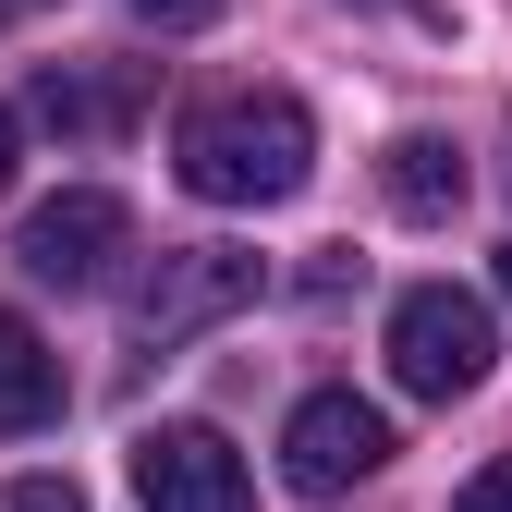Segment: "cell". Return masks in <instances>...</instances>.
<instances>
[{
    "instance_id": "1",
    "label": "cell",
    "mask_w": 512,
    "mask_h": 512,
    "mask_svg": "<svg viewBox=\"0 0 512 512\" xmlns=\"http://www.w3.org/2000/svg\"><path fill=\"white\" fill-rule=\"evenodd\" d=\"M171 159H183V196H208V208H281L317 171V122L293 86H232L208 110H183Z\"/></svg>"
},
{
    "instance_id": "2",
    "label": "cell",
    "mask_w": 512,
    "mask_h": 512,
    "mask_svg": "<svg viewBox=\"0 0 512 512\" xmlns=\"http://www.w3.org/2000/svg\"><path fill=\"white\" fill-rule=\"evenodd\" d=\"M488 366H500V317H488V293H464V281H415L403 305H391V378L415 403H464V391H488Z\"/></svg>"
},
{
    "instance_id": "3",
    "label": "cell",
    "mask_w": 512,
    "mask_h": 512,
    "mask_svg": "<svg viewBox=\"0 0 512 512\" xmlns=\"http://www.w3.org/2000/svg\"><path fill=\"white\" fill-rule=\"evenodd\" d=\"M256 293H269V269H256L244 244H171L159 269L135 281V354H183L196 330L244 317Z\"/></svg>"
},
{
    "instance_id": "4",
    "label": "cell",
    "mask_w": 512,
    "mask_h": 512,
    "mask_svg": "<svg viewBox=\"0 0 512 512\" xmlns=\"http://www.w3.org/2000/svg\"><path fill=\"white\" fill-rule=\"evenodd\" d=\"M378 464H391V415H378V403H354V391H305V403H293L281 476H293L305 500H342V488H366Z\"/></svg>"
},
{
    "instance_id": "5",
    "label": "cell",
    "mask_w": 512,
    "mask_h": 512,
    "mask_svg": "<svg viewBox=\"0 0 512 512\" xmlns=\"http://www.w3.org/2000/svg\"><path fill=\"white\" fill-rule=\"evenodd\" d=\"M122 244H135V208H122L110 183H74V196L25 208V232H13L25 281H49V293H86V281H110V256H122Z\"/></svg>"
},
{
    "instance_id": "6",
    "label": "cell",
    "mask_w": 512,
    "mask_h": 512,
    "mask_svg": "<svg viewBox=\"0 0 512 512\" xmlns=\"http://www.w3.org/2000/svg\"><path fill=\"white\" fill-rule=\"evenodd\" d=\"M135 500L147 512H256V476H244V452H232L220 427L171 415V427L135 439Z\"/></svg>"
},
{
    "instance_id": "7",
    "label": "cell",
    "mask_w": 512,
    "mask_h": 512,
    "mask_svg": "<svg viewBox=\"0 0 512 512\" xmlns=\"http://www.w3.org/2000/svg\"><path fill=\"white\" fill-rule=\"evenodd\" d=\"M61 415V354L37 342V317L0 305V439H37Z\"/></svg>"
},
{
    "instance_id": "8",
    "label": "cell",
    "mask_w": 512,
    "mask_h": 512,
    "mask_svg": "<svg viewBox=\"0 0 512 512\" xmlns=\"http://www.w3.org/2000/svg\"><path fill=\"white\" fill-rule=\"evenodd\" d=\"M378 183H391L403 220H452V208H464V147H452V135H403L391 159H378Z\"/></svg>"
},
{
    "instance_id": "9",
    "label": "cell",
    "mask_w": 512,
    "mask_h": 512,
    "mask_svg": "<svg viewBox=\"0 0 512 512\" xmlns=\"http://www.w3.org/2000/svg\"><path fill=\"white\" fill-rule=\"evenodd\" d=\"M110 110H122V98H110V86H86V74H37V122H74V135H98Z\"/></svg>"
},
{
    "instance_id": "10",
    "label": "cell",
    "mask_w": 512,
    "mask_h": 512,
    "mask_svg": "<svg viewBox=\"0 0 512 512\" xmlns=\"http://www.w3.org/2000/svg\"><path fill=\"white\" fill-rule=\"evenodd\" d=\"M0 512H86V500H74V476H13Z\"/></svg>"
},
{
    "instance_id": "11",
    "label": "cell",
    "mask_w": 512,
    "mask_h": 512,
    "mask_svg": "<svg viewBox=\"0 0 512 512\" xmlns=\"http://www.w3.org/2000/svg\"><path fill=\"white\" fill-rule=\"evenodd\" d=\"M135 13H147L159 37H196V25H220V0H135Z\"/></svg>"
},
{
    "instance_id": "12",
    "label": "cell",
    "mask_w": 512,
    "mask_h": 512,
    "mask_svg": "<svg viewBox=\"0 0 512 512\" xmlns=\"http://www.w3.org/2000/svg\"><path fill=\"white\" fill-rule=\"evenodd\" d=\"M452 512H512V452H500L488 476H464V500H452Z\"/></svg>"
},
{
    "instance_id": "13",
    "label": "cell",
    "mask_w": 512,
    "mask_h": 512,
    "mask_svg": "<svg viewBox=\"0 0 512 512\" xmlns=\"http://www.w3.org/2000/svg\"><path fill=\"white\" fill-rule=\"evenodd\" d=\"M0 196H13V110H0Z\"/></svg>"
},
{
    "instance_id": "14",
    "label": "cell",
    "mask_w": 512,
    "mask_h": 512,
    "mask_svg": "<svg viewBox=\"0 0 512 512\" xmlns=\"http://www.w3.org/2000/svg\"><path fill=\"white\" fill-rule=\"evenodd\" d=\"M500 293H512V244H500Z\"/></svg>"
},
{
    "instance_id": "15",
    "label": "cell",
    "mask_w": 512,
    "mask_h": 512,
    "mask_svg": "<svg viewBox=\"0 0 512 512\" xmlns=\"http://www.w3.org/2000/svg\"><path fill=\"white\" fill-rule=\"evenodd\" d=\"M0 13H37V0H0Z\"/></svg>"
}]
</instances>
